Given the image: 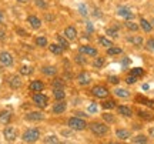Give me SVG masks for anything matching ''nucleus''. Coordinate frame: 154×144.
<instances>
[{
    "instance_id": "39",
    "label": "nucleus",
    "mask_w": 154,
    "mask_h": 144,
    "mask_svg": "<svg viewBox=\"0 0 154 144\" xmlns=\"http://www.w3.org/2000/svg\"><path fill=\"white\" fill-rule=\"evenodd\" d=\"M138 116L140 117H143V118H147V120H151V118H153V116H151V114H149V113H146V111H138Z\"/></svg>"
},
{
    "instance_id": "45",
    "label": "nucleus",
    "mask_w": 154,
    "mask_h": 144,
    "mask_svg": "<svg viewBox=\"0 0 154 144\" xmlns=\"http://www.w3.org/2000/svg\"><path fill=\"white\" fill-rule=\"evenodd\" d=\"M96 111H97V106H96V103H91L88 106V113H96Z\"/></svg>"
},
{
    "instance_id": "6",
    "label": "nucleus",
    "mask_w": 154,
    "mask_h": 144,
    "mask_svg": "<svg viewBox=\"0 0 154 144\" xmlns=\"http://www.w3.org/2000/svg\"><path fill=\"white\" fill-rule=\"evenodd\" d=\"M0 63L6 67L13 66V56L10 53H7V51H2L0 53Z\"/></svg>"
},
{
    "instance_id": "25",
    "label": "nucleus",
    "mask_w": 154,
    "mask_h": 144,
    "mask_svg": "<svg viewBox=\"0 0 154 144\" xmlns=\"http://www.w3.org/2000/svg\"><path fill=\"white\" fill-rule=\"evenodd\" d=\"M114 94L119 96V97H121V99H127V97L130 96V93H128L127 90H124V89H116L114 90Z\"/></svg>"
},
{
    "instance_id": "33",
    "label": "nucleus",
    "mask_w": 154,
    "mask_h": 144,
    "mask_svg": "<svg viewBox=\"0 0 154 144\" xmlns=\"http://www.w3.org/2000/svg\"><path fill=\"white\" fill-rule=\"evenodd\" d=\"M126 27L128 29V30H131V32H136V30H138V24H136V23H133V22H128L126 23Z\"/></svg>"
},
{
    "instance_id": "50",
    "label": "nucleus",
    "mask_w": 154,
    "mask_h": 144,
    "mask_svg": "<svg viewBox=\"0 0 154 144\" xmlns=\"http://www.w3.org/2000/svg\"><path fill=\"white\" fill-rule=\"evenodd\" d=\"M5 36H6L5 30H0V40H5Z\"/></svg>"
},
{
    "instance_id": "1",
    "label": "nucleus",
    "mask_w": 154,
    "mask_h": 144,
    "mask_svg": "<svg viewBox=\"0 0 154 144\" xmlns=\"http://www.w3.org/2000/svg\"><path fill=\"white\" fill-rule=\"evenodd\" d=\"M22 139L26 143H34V141H37L40 139V131H38L37 128H29V130L24 131Z\"/></svg>"
},
{
    "instance_id": "31",
    "label": "nucleus",
    "mask_w": 154,
    "mask_h": 144,
    "mask_svg": "<svg viewBox=\"0 0 154 144\" xmlns=\"http://www.w3.org/2000/svg\"><path fill=\"white\" fill-rule=\"evenodd\" d=\"M64 87V81L61 78H56L53 81V89H63Z\"/></svg>"
},
{
    "instance_id": "15",
    "label": "nucleus",
    "mask_w": 154,
    "mask_h": 144,
    "mask_svg": "<svg viewBox=\"0 0 154 144\" xmlns=\"http://www.w3.org/2000/svg\"><path fill=\"white\" fill-rule=\"evenodd\" d=\"M27 22L30 23V26L33 29H38L42 26V22H40V19H37L36 16H29L27 17Z\"/></svg>"
},
{
    "instance_id": "54",
    "label": "nucleus",
    "mask_w": 154,
    "mask_h": 144,
    "mask_svg": "<svg viewBox=\"0 0 154 144\" xmlns=\"http://www.w3.org/2000/svg\"><path fill=\"white\" fill-rule=\"evenodd\" d=\"M17 2H20V3H27L29 0H17Z\"/></svg>"
},
{
    "instance_id": "11",
    "label": "nucleus",
    "mask_w": 154,
    "mask_h": 144,
    "mask_svg": "<svg viewBox=\"0 0 154 144\" xmlns=\"http://www.w3.org/2000/svg\"><path fill=\"white\" fill-rule=\"evenodd\" d=\"M80 53L87 56H97V49H94L91 46H82L80 47Z\"/></svg>"
},
{
    "instance_id": "52",
    "label": "nucleus",
    "mask_w": 154,
    "mask_h": 144,
    "mask_svg": "<svg viewBox=\"0 0 154 144\" xmlns=\"http://www.w3.org/2000/svg\"><path fill=\"white\" fill-rule=\"evenodd\" d=\"M143 90H149V84H144V86H143Z\"/></svg>"
},
{
    "instance_id": "53",
    "label": "nucleus",
    "mask_w": 154,
    "mask_h": 144,
    "mask_svg": "<svg viewBox=\"0 0 154 144\" xmlns=\"http://www.w3.org/2000/svg\"><path fill=\"white\" fill-rule=\"evenodd\" d=\"M2 20H3V13L0 11V23H2Z\"/></svg>"
},
{
    "instance_id": "28",
    "label": "nucleus",
    "mask_w": 154,
    "mask_h": 144,
    "mask_svg": "<svg viewBox=\"0 0 154 144\" xmlns=\"http://www.w3.org/2000/svg\"><path fill=\"white\" fill-rule=\"evenodd\" d=\"M120 53H121V49H120V47H113V46H111V47H109V49H107V54H109V56L120 54Z\"/></svg>"
},
{
    "instance_id": "22",
    "label": "nucleus",
    "mask_w": 154,
    "mask_h": 144,
    "mask_svg": "<svg viewBox=\"0 0 154 144\" xmlns=\"http://www.w3.org/2000/svg\"><path fill=\"white\" fill-rule=\"evenodd\" d=\"M63 50H64V49H63L60 44H54V43H53V44H50V51H51L53 54L60 56L61 53H63Z\"/></svg>"
},
{
    "instance_id": "18",
    "label": "nucleus",
    "mask_w": 154,
    "mask_h": 144,
    "mask_svg": "<svg viewBox=\"0 0 154 144\" xmlns=\"http://www.w3.org/2000/svg\"><path fill=\"white\" fill-rule=\"evenodd\" d=\"M127 40H128L130 43H133L134 46H141L143 44V37H141V36H128Z\"/></svg>"
},
{
    "instance_id": "27",
    "label": "nucleus",
    "mask_w": 154,
    "mask_h": 144,
    "mask_svg": "<svg viewBox=\"0 0 154 144\" xmlns=\"http://www.w3.org/2000/svg\"><path fill=\"white\" fill-rule=\"evenodd\" d=\"M36 44L40 47H44V46H47V39L43 36H38V37H36Z\"/></svg>"
},
{
    "instance_id": "19",
    "label": "nucleus",
    "mask_w": 154,
    "mask_h": 144,
    "mask_svg": "<svg viewBox=\"0 0 154 144\" xmlns=\"http://www.w3.org/2000/svg\"><path fill=\"white\" fill-rule=\"evenodd\" d=\"M42 72H43V74H46V76H56V73H57V69L53 66H46L42 69Z\"/></svg>"
},
{
    "instance_id": "13",
    "label": "nucleus",
    "mask_w": 154,
    "mask_h": 144,
    "mask_svg": "<svg viewBox=\"0 0 154 144\" xmlns=\"http://www.w3.org/2000/svg\"><path fill=\"white\" fill-rule=\"evenodd\" d=\"M64 34H66V37L69 40H74L77 37V32H76V29L73 27V26H69V27H66V30H64Z\"/></svg>"
},
{
    "instance_id": "24",
    "label": "nucleus",
    "mask_w": 154,
    "mask_h": 144,
    "mask_svg": "<svg viewBox=\"0 0 154 144\" xmlns=\"http://www.w3.org/2000/svg\"><path fill=\"white\" fill-rule=\"evenodd\" d=\"M57 40H59V44H60L63 49H69V47H70V44H69V39H67V37L57 36Z\"/></svg>"
},
{
    "instance_id": "34",
    "label": "nucleus",
    "mask_w": 154,
    "mask_h": 144,
    "mask_svg": "<svg viewBox=\"0 0 154 144\" xmlns=\"http://www.w3.org/2000/svg\"><path fill=\"white\" fill-rule=\"evenodd\" d=\"M99 41H100V44H103L104 47H111V46H113V43H111V40H107L106 37H100Z\"/></svg>"
},
{
    "instance_id": "21",
    "label": "nucleus",
    "mask_w": 154,
    "mask_h": 144,
    "mask_svg": "<svg viewBox=\"0 0 154 144\" xmlns=\"http://www.w3.org/2000/svg\"><path fill=\"white\" fill-rule=\"evenodd\" d=\"M140 26H141V29H143L144 32H151L153 30V26L150 24V22H147L146 19H140Z\"/></svg>"
},
{
    "instance_id": "46",
    "label": "nucleus",
    "mask_w": 154,
    "mask_h": 144,
    "mask_svg": "<svg viewBox=\"0 0 154 144\" xmlns=\"http://www.w3.org/2000/svg\"><path fill=\"white\" fill-rule=\"evenodd\" d=\"M76 63H79V64H86V60H84L83 56H76Z\"/></svg>"
},
{
    "instance_id": "32",
    "label": "nucleus",
    "mask_w": 154,
    "mask_h": 144,
    "mask_svg": "<svg viewBox=\"0 0 154 144\" xmlns=\"http://www.w3.org/2000/svg\"><path fill=\"white\" fill-rule=\"evenodd\" d=\"M130 74L136 76V77H140V76H143V74H144V72H143V69H140V67H136V69H133L131 72H130Z\"/></svg>"
},
{
    "instance_id": "17",
    "label": "nucleus",
    "mask_w": 154,
    "mask_h": 144,
    "mask_svg": "<svg viewBox=\"0 0 154 144\" xmlns=\"http://www.w3.org/2000/svg\"><path fill=\"white\" fill-rule=\"evenodd\" d=\"M10 120H11V114L9 111H2L0 113V123L2 124H9Z\"/></svg>"
},
{
    "instance_id": "8",
    "label": "nucleus",
    "mask_w": 154,
    "mask_h": 144,
    "mask_svg": "<svg viewBox=\"0 0 154 144\" xmlns=\"http://www.w3.org/2000/svg\"><path fill=\"white\" fill-rule=\"evenodd\" d=\"M117 13H119V16H121L123 19H126V20H131V19H134V14H133L128 9H126V7H120V9L117 10Z\"/></svg>"
},
{
    "instance_id": "16",
    "label": "nucleus",
    "mask_w": 154,
    "mask_h": 144,
    "mask_svg": "<svg viewBox=\"0 0 154 144\" xmlns=\"http://www.w3.org/2000/svg\"><path fill=\"white\" fill-rule=\"evenodd\" d=\"M26 118H27V120H33V121H40V120H43V114H42V113H37V111H32V113L27 114Z\"/></svg>"
},
{
    "instance_id": "2",
    "label": "nucleus",
    "mask_w": 154,
    "mask_h": 144,
    "mask_svg": "<svg viewBox=\"0 0 154 144\" xmlns=\"http://www.w3.org/2000/svg\"><path fill=\"white\" fill-rule=\"evenodd\" d=\"M69 127L72 130H77V131H82L87 127V123L84 121L83 118H79V117H72L69 120Z\"/></svg>"
},
{
    "instance_id": "14",
    "label": "nucleus",
    "mask_w": 154,
    "mask_h": 144,
    "mask_svg": "<svg viewBox=\"0 0 154 144\" xmlns=\"http://www.w3.org/2000/svg\"><path fill=\"white\" fill-rule=\"evenodd\" d=\"M66 111V103H63V101H59L57 104H54V107H53V113H56V114H61V113H64Z\"/></svg>"
},
{
    "instance_id": "40",
    "label": "nucleus",
    "mask_w": 154,
    "mask_h": 144,
    "mask_svg": "<svg viewBox=\"0 0 154 144\" xmlns=\"http://www.w3.org/2000/svg\"><path fill=\"white\" fill-rule=\"evenodd\" d=\"M44 143H59V140L56 136H49L47 139H44Z\"/></svg>"
},
{
    "instance_id": "3",
    "label": "nucleus",
    "mask_w": 154,
    "mask_h": 144,
    "mask_svg": "<svg viewBox=\"0 0 154 144\" xmlns=\"http://www.w3.org/2000/svg\"><path fill=\"white\" fill-rule=\"evenodd\" d=\"M88 127H90V130H91L96 136H104V134H107V131H109V127L106 126L104 123H91Z\"/></svg>"
},
{
    "instance_id": "55",
    "label": "nucleus",
    "mask_w": 154,
    "mask_h": 144,
    "mask_svg": "<svg viewBox=\"0 0 154 144\" xmlns=\"http://www.w3.org/2000/svg\"><path fill=\"white\" fill-rule=\"evenodd\" d=\"M151 26H153V29H154V20H151Z\"/></svg>"
},
{
    "instance_id": "10",
    "label": "nucleus",
    "mask_w": 154,
    "mask_h": 144,
    "mask_svg": "<svg viewBox=\"0 0 154 144\" xmlns=\"http://www.w3.org/2000/svg\"><path fill=\"white\" fill-rule=\"evenodd\" d=\"M9 86L14 90L20 89V87H22V80H20V77H19V76H11V77L9 78Z\"/></svg>"
},
{
    "instance_id": "12",
    "label": "nucleus",
    "mask_w": 154,
    "mask_h": 144,
    "mask_svg": "<svg viewBox=\"0 0 154 144\" xmlns=\"http://www.w3.org/2000/svg\"><path fill=\"white\" fill-rule=\"evenodd\" d=\"M43 89H44V84H43V81H40V80H34V81L30 83V90L34 91V93H38V91H42Z\"/></svg>"
},
{
    "instance_id": "51",
    "label": "nucleus",
    "mask_w": 154,
    "mask_h": 144,
    "mask_svg": "<svg viewBox=\"0 0 154 144\" xmlns=\"http://www.w3.org/2000/svg\"><path fill=\"white\" fill-rule=\"evenodd\" d=\"M149 134H150V136H151V137L154 139V127H151V128L149 130Z\"/></svg>"
},
{
    "instance_id": "36",
    "label": "nucleus",
    "mask_w": 154,
    "mask_h": 144,
    "mask_svg": "<svg viewBox=\"0 0 154 144\" xmlns=\"http://www.w3.org/2000/svg\"><path fill=\"white\" fill-rule=\"evenodd\" d=\"M107 34H109V36H111V37H119V30H117L116 27L107 29Z\"/></svg>"
},
{
    "instance_id": "49",
    "label": "nucleus",
    "mask_w": 154,
    "mask_h": 144,
    "mask_svg": "<svg viewBox=\"0 0 154 144\" xmlns=\"http://www.w3.org/2000/svg\"><path fill=\"white\" fill-rule=\"evenodd\" d=\"M87 32H90V33H93L94 32V27H93L91 23H87Z\"/></svg>"
},
{
    "instance_id": "29",
    "label": "nucleus",
    "mask_w": 154,
    "mask_h": 144,
    "mask_svg": "<svg viewBox=\"0 0 154 144\" xmlns=\"http://www.w3.org/2000/svg\"><path fill=\"white\" fill-rule=\"evenodd\" d=\"M32 72H33V67H32V66H22V67H20V73H22V74H24V76L32 74Z\"/></svg>"
},
{
    "instance_id": "42",
    "label": "nucleus",
    "mask_w": 154,
    "mask_h": 144,
    "mask_svg": "<svg viewBox=\"0 0 154 144\" xmlns=\"http://www.w3.org/2000/svg\"><path fill=\"white\" fill-rule=\"evenodd\" d=\"M103 118H104L106 121H109V123H114V117L111 116V114H109V113L103 114Z\"/></svg>"
},
{
    "instance_id": "38",
    "label": "nucleus",
    "mask_w": 154,
    "mask_h": 144,
    "mask_svg": "<svg viewBox=\"0 0 154 144\" xmlns=\"http://www.w3.org/2000/svg\"><path fill=\"white\" fill-rule=\"evenodd\" d=\"M103 64H104V59H101V57H97V59L94 60V63H93L94 67H101Z\"/></svg>"
},
{
    "instance_id": "7",
    "label": "nucleus",
    "mask_w": 154,
    "mask_h": 144,
    "mask_svg": "<svg viewBox=\"0 0 154 144\" xmlns=\"http://www.w3.org/2000/svg\"><path fill=\"white\" fill-rule=\"evenodd\" d=\"M3 136L7 141H14L17 139V131L14 127H6L3 131Z\"/></svg>"
},
{
    "instance_id": "47",
    "label": "nucleus",
    "mask_w": 154,
    "mask_h": 144,
    "mask_svg": "<svg viewBox=\"0 0 154 144\" xmlns=\"http://www.w3.org/2000/svg\"><path fill=\"white\" fill-rule=\"evenodd\" d=\"M147 47H149L150 50H153V51H154V39H150L149 41H147Z\"/></svg>"
},
{
    "instance_id": "35",
    "label": "nucleus",
    "mask_w": 154,
    "mask_h": 144,
    "mask_svg": "<svg viewBox=\"0 0 154 144\" xmlns=\"http://www.w3.org/2000/svg\"><path fill=\"white\" fill-rule=\"evenodd\" d=\"M114 107H116V103L113 100H107V101L103 103V109H107V110H109V109H114Z\"/></svg>"
},
{
    "instance_id": "23",
    "label": "nucleus",
    "mask_w": 154,
    "mask_h": 144,
    "mask_svg": "<svg viewBox=\"0 0 154 144\" xmlns=\"http://www.w3.org/2000/svg\"><path fill=\"white\" fill-rule=\"evenodd\" d=\"M116 136H117V139H120V140H127L130 137V133H128L127 130H117V131H116Z\"/></svg>"
},
{
    "instance_id": "41",
    "label": "nucleus",
    "mask_w": 154,
    "mask_h": 144,
    "mask_svg": "<svg viewBox=\"0 0 154 144\" xmlns=\"http://www.w3.org/2000/svg\"><path fill=\"white\" fill-rule=\"evenodd\" d=\"M136 81H137V77H136V76H133V74H130V76L126 78V83H128V84H134Z\"/></svg>"
},
{
    "instance_id": "37",
    "label": "nucleus",
    "mask_w": 154,
    "mask_h": 144,
    "mask_svg": "<svg viewBox=\"0 0 154 144\" xmlns=\"http://www.w3.org/2000/svg\"><path fill=\"white\" fill-rule=\"evenodd\" d=\"M79 10H80V13H82L83 16H87V14H88L87 7H86V5H83V3H80V5H79Z\"/></svg>"
},
{
    "instance_id": "26",
    "label": "nucleus",
    "mask_w": 154,
    "mask_h": 144,
    "mask_svg": "<svg viewBox=\"0 0 154 144\" xmlns=\"http://www.w3.org/2000/svg\"><path fill=\"white\" fill-rule=\"evenodd\" d=\"M66 97V93H64V90L63 89H54V99L56 100H63Z\"/></svg>"
},
{
    "instance_id": "20",
    "label": "nucleus",
    "mask_w": 154,
    "mask_h": 144,
    "mask_svg": "<svg viewBox=\"0 0 154 144\" xmlns=\"http://www.w3.org/2000/svg\"><path fill=\"white\" fill-rule=\"evenodd\" d=\"M119 113L120 114H123V116H126V117H131L133 116V111L131 109H128V107H126V106H119Z\"/></svg>"
},
{
    "instance_id": "44",
    "label": "nucleus",
    "mask_w": 154,
    "mask_h": 144,
    "mask_svg": "<svg viewBox=\"0 0 154 144\" xmlns=\"http://www.w3.org/2000/svg\"><path fill=\"white\" fill-rule=\"evenodd\" d=\"M36 5H37L40 9H46V7H47V3H46L44 0H36Z\"/></svg>"
},
{
    "instance_id": "43",
    "label": "nucleus",
    "mask_w": 154,
    "mask_h": 144,
    "mask_svg": "<svg viewBox=\"0 0 154 144\" xmlns=\"http://www.w3.org/2000/svg\"><path fill=\"white\" fill-rule=\"evenodd\" d=\"M137 100H141V101H144V103H146V106H150V107H154V101H150V100L144 99V97H137Z\"/></svg>"
},
{
    "instance_id": "5",
    "label": "nucleus",
    "mask_w": 154,
    "mask_h": 144,
    "mask_svg": "<svg viewBox=\"0 0 154 144\" xmlns=\"http://www.w3.org/2000/svg\"><path fill=\"white\" fill-rule=\"evenodd\" d=\"M33 101H34V104L36 106L44 109V107L47 106V103H49V99H47V96L40 94V91H38V93H36V94L33 96Z\"/></svg>"
},
{
    "instance_id": "4",
    "label": "nucleus",
    "mask_w": 154,
    "mask_h": 144,
    "mask_svg": "<svg viewBox=\"0 0 154 144\" xmlns=\"http://www.w3.org/2000/svg\"><path fill=\"white\" fill-rule=\"evenodd\" d=\"M91 93H93L94 97H97V99H106L107 96H109V90L106 89L104 86H96L91 89Z\"/></svg>"
},
{
    "instance_id": "48",
    "label": "nucleus",
    "mask_w": 154,
    "mask_h": 144,
    "mask_svg": "<svg viewBox=\"0 0 154 144\" xmlns=\"http://www.w3.org/2000/svg\"><path fill=\"white\" fill-rule=\"evenodd\" d=\"M109 81L113 83V84H117L119 83V77H116V76H110V77H109Z\"/></svg>"
},
{
    "instance_id": "9",
    "label": "nucleus",
    "mask_w": 154,
    "mask_h": 144,
    "mask_svg": "<svg viewBox=\"0 0 154 144\" xmlns=\"http://www.w3.org/2000/svg\"><path fill=\"white\" fill-rule=\"evenodd\" d=\"M77 81H79V84H82V86L88 84L90 83V74H88L87 72H82L77 76Z\"/></svg>"
},
{
    "instance_id": "30",
    "label": "nucleus",
    "mask_w": 154,
    "mask_h": 144,
    "mask_svg": "<svg viewBox=\"0 0 154 144\" xmlns=\"http://www.w3.org/2000/svg\"><path fill=\"white\" fill-rule=\"evenodd\" d=\"M147 141L149 140H147L146 136H137V137L133 139V143H138V144H144V143H147Z\"/></svg>"
}]
</instances>
